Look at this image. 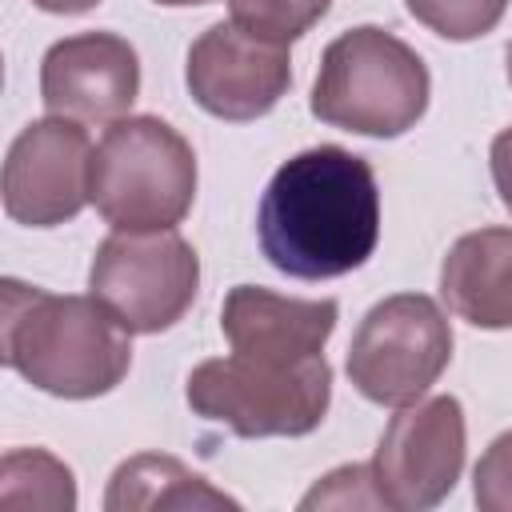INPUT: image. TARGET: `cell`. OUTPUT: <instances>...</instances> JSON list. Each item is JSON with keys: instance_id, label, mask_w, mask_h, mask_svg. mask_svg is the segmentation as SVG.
<instances>
[{"instance_id": "cell-1", "label": "cell", "mask_w": 512, "mask_h": 512, "mask_svg": "<svg viewBox=\"0 0 512 512\" xmlns=\"http://www.w3.org/2000/svg\"><path fill=\"white\" fill-rule=\"evenodd\" d=\"M268 264L292 280H336L368 264L380 240V188L364 156L316 144L284 160L256 212Z\"/></svg>"}, {"instance_id": "cell-2", "label": "cell", "mask_w": 512, "mask_h": 512, "mask_svg": "<svg viewBox=\"0 0 512 512\" xmlns=\"http://www.w3.org/2000/svg\"><path fill=\"white\" fill-rule=\"evenodd\" d=\"M0 360L60 400L108 396L132 368V332L88 292L0 284Z\"/></svg>"}, {"instance_id": "cell-3", "label": "cell", "mask_w": 512, "mask_h": 512, "mask_svg": "<svg viewBox=\"0 0 512 512\" xmlns=\"http://www.w3.org/2000/svg\"><path fill=\"white\" fill-rule=\"evenodd\" d=\"M428 96L432 76L420 52L388 28L360 24L324 48L308 108L320 124L392 140L420 124Z\"/></svg>"}, {"instance_id": "cell-4", "label": "cell", "mask_w": 512, "mask_h": 512, "mask_svg": "<svg viewBox=\"0 0 512 512\" xmlns=\"http://www.w3.org/2000/svg\"><path fill=\"white\" fill-rule=\"evenodd\" d=\"M88 200L116 232L176 228L196 200V152L160 116H120L92 148Z\"/></svg>"}, {"instance_id": "cell-5", "label": "cell", "mask_w": 512, "mask_h": 512, "mask_svg": "<svg viewBox=\"0 0 512 512\" xmlns=\"http://www.w3.org/2000/svg\"><path fill=\"white\" fill-rule=\"evenodd\" d=\"M188 408L244 440L308 436L332 404V368L324 356L304 364H260L248 356H212L188 372Z\"/></svg>"}, {"instance_id": "cell-6", "label": "cell", "mask_w": 512, "mask_h": 512, "mask_svg": "<svg viewBox=\"0 0 512 512\" xmlns=\"http://www.w3.org/2000/svg\"><path fill=\"white\" fill-rule=\"evenodd\" d=\"M452 344V324L432 296L396 292L364 312L344 368L364 400L404 408L428 396L452 360Z\"/></svg>"}, {"instance_id": "cell-7", "label": "cell", "mask_w": 512, "mask_h": 512, "mask_svg": "<svg viewBox=\"0 0 512 512\" xmlns=\"http://www.w3.org/2000/svg\"><path fill=\"white\" fill-rule=\"evenodd\" d=\"M88 292L132 332L156 336L184 320L200 292V256L176 232H116L100 240Z\"/></svg>"}, {"instance_id": "cell-8", "label": "cell", "mask_w": 512, "mask_h": 512, "mask_svg": "<svg viewBox=\"0 0 512 512\" xmlns=\"http://www.w3.org/2000/svg\"><path fill=\"white\" fill-rule=\"evenodd\" d=\"M468 452V424L456 396L404 404L372 456V480L384 508L428 512L452 496Z\"/></svg>"}, {"instance_id": "cell-9", "label": "cell", "mask_w": 512, "mask_h": 512, "mask_svg": "<svg viewBox=\"0 0 512 512\" xmlns=\"http://www.w3.org/2000/svg\"><path fill=\"white\" fill-rule=\"evenodd\" d=\"M184 84L208 116L248 124L268 116L292 88V56L288 44L260 40L232 20H220L192 40Z\"/></svg>"}, {"instance_id": "cell-10", "label": "cell", "mask_w": 512, "mask_h": 512, "mask_svg": "<svg viewBox=\"0 0 512 512\" xmlns=\"http://www.w3.org/2000/svg\"><path fill=\"white\" fill-rule=\"evenodd\" d=\"M92 144L84 124L44 116L20 128L4 156V212L28 228H56L84 212Z\"/></svg>"}, {"instance_id": "cell-11", "label": "cell", "mask_w": 512, "mask_h": 512, "mask_svg": "<svg viewBox=\"0 0 512 512\" xmlns=\"http://www.w3.org/2000/svg\"><path fill=\"white\" fill-rule=\"evenodd\" d=\"M140 96V56L116 32H76L40 60V100L48 116L112 124Z\"/></svg>"}, {"instance_id": "cell-12", "label": "cell", "mask_w": 512, "mask_h": 512, "mask_svg": "<svg viewBox=\"0 0 512 512\" xmlns=\"http://www.w3.org/2000/svg\"><path fill=\"white\" fill-rule=\"evenodd\" d=\"M336 320V300L280 296L260 284H236L220 304V332L228 348L260 364H304L324 356Z\"/></svg>"}, {"instance_id": "cell-13", "label": "cell", "mask_w": 512, "mask_h": 512, "mask_svg": "<svg viewBox=\"0 0 512 512\" xmlns=\"http://www.w3.org/2000/svg\"><path fill=\"white\" fill-rule=\"evenodd\" d=\"M440 296L472 328H512V228L464 232L440 264Z\"/></svg>"}, {"instance_id": "cell-14", "label": "cell", "mask_w": 512, "mask_h": 512, "mask_svg": "<svg viewBox=\"0 0 512 512\" xmlns=\"http://www.w3.org/2000/svg\"><path fill=\"white\" fill-rule=\"evenodd\" d=\"M108 512H184V508H240L228 492L212 488L208 476L192 472L184 460L164 452H140L128 456L104 492Z\"/></svg>"}, {"instance_id": "cell-15", "label": "cell", "mask_w": 512, "mask_h": 512, "mask_svg": "<svg viewBox=\"0 0 512 512\" xmlns=\"http://www.w3.org/2000/svg\"><path fill=\"white\" fill-rule=\"evenodd\" d=\"M0 504L4 508L72 512L76 508L72 468L44 448H12L0 460Z\"/></svg>"}, {"instance_id": "cell-16", "label": "cell", "mask_w": 512, "mask_h": 512, "mask_svg": "<svg viewBox=\"0 0 512 512\" xmlns=\"http://www.w3.org/2000/svg\"><path fill=\"white\" fill-rule=\"evenodd\" d=\"M228 8L232 24L244 32L272 44H292L328 16L332 0H228Z\"/></svg>"}, {"instance_id": "cell-17", "label": "cell", "mask_w": 512, "mask_h": 512, "mask_svg": "<svg viewBox=\"0 0 512 512\" xmlns=\"http://www.w3.org/2000/svg\"><path fill=\"white\" fill-rule=\"evenodd\" d=\"M404 4L428 32L456 44L488 36L508 12V0H404Z\"/></svg>"}, {"instance_id": "cell-18", "label": "cell", "mask_w": 512, "mask_h": 512, "mask_svg": "<svg viewBox=\"0 0 512 512\" xmlns=\"http://www.w3.org/2000/svg\"><path fill=\"white\" fill-rule=\"evenodd\" d=\"M300 508H384L376 480H372V464H344L332 468L304 500Z\"/></svg>"}, {"instance_id": "cell-19", "label": "cell", "mask_w": 512, "mask_h": 512, "mask_svg": "<svg viewBox=\"0 0 512 512\" xmlns=\"http://www.w3.org/2000/svg\"><path fill=\"white\" fill-rule=\"evenodd\" d=\"M472 500L484 512H512V428L500 432L476 460Z\"/></svg>"}, {"instance_id": "cell-20", "label": "cell", "mask_w": 512, "mask_h": 512, "mask_svg": "<svg viewBox=\"0 0 512 512\" xmlns=\"http://www.w3.org/2000/svg\"><path fill=\"white\" fill-rule=\"evenodd\" d=\"M488 168H492V184H496V192H500V204H504L508 216H512V124L492 136Z\"/></svg>"}, {"instance_id": "cell-21", "label": "cell", "mask_w": 512, "mask_h": 512, "mask_svg": "<svg viewBox=\"0 0 512 512\" xmlns=\"http://www.w3.org/2000/svg\"><path fill=\"white\" fill-rule=\"evenodd\" d=\"M32 4L52 16H80V12H92L100 0H32Z\"/></svg>"}, {"instance_id": "cell-22", "label": "cell", "mask_w": 512, "mask_h": 512, "mask_svg": "<svg viewBox=\"0 0 512 512\" xmlns=\"http://www.w3.org/2000/svg\"><path fill=\"white\" fill-rule=\"evenodd\" d=\"M164 8H196V4H212V0H156Z\"/></svg>"}, {"instance_id": "cell-23", "label": "cell", "mask_w": 512, "mask_h": 512, "mask_svg": "<svg viewBox=\"0 0 512 512\" xmlns=\"http://www.w3.org/2000/svg\"><path fill=\"white\" fill-rule=\"evenodd\" d=\"M504 60H508V84H512V44H508V52H504Z\"/></svg>"}]
</instances>
